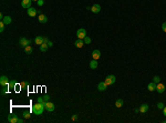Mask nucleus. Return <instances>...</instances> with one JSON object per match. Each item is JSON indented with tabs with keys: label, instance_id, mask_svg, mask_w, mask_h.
Returning <instances> with one entry per match:
<instances>
[{
	"label": "nucleus",
	"instance_id": "nucleus-4",
	"mask_svg": "<svg viewBox=\"0 0 166 123\" xmlns=\"http://www.w3.org/2000/svg\"><path fill=\"white\" fill-rule=\"evenodd\" d=\"M44 108H46V111L52 112V111H54V109H55V105H54L52 102L48 101V102H46V104H44Z\"/></svg>",
	"mask_w": 166,
	"mask_h": 123
},
{
	"label": "nucleus",
	"instance_id": "nucleus-40",
	"mask_svg": "<svg viewBox=\"0 0 166 123\" xmlns=\"http://www.w3.org/2000/svg\"><path fill=\"white\" fill-rule=\"evenodd\" d=\"M22 122H23L22 119H19V120H18V123H22Z\"/></svg>",
	"mask_w": 166,
	"mask_h": 123
},
{
	"label": "nucleus",
	"instance_id": "nucleus-9",
	"mask_svg": "<svg viewBox=\"0 0 166 123\" xmlns=\"http://www.w3.org/2000/svg\"><path fill=\"white\" fill-rule=\"evenodd\" d=\"M91 11H92L93 13H99V12L101 11V6L97 4H93L92 7H91Z\"/></svg>",
	"mask_w": 166,
	"mask_h": 123
},
{
	"label": "nucleus",
	"instance_id": "nucleus-1",
	"mask_svg": "<svg viewBox=\"0 0 166 123\" xmlns=\"http://www.w3.org/2000/svg\"><path fill=\"white\" fill-rule=\"evenodd\" d=\"M44 110H46L44 105L41 103H39V102H37V103L32 107V112H33V114H35V115H41Z\"/></svg>",
	"mask_w": 166,
	"mask_h": 123
},
{
	"label": "nucleus",
	"instance_id": "nucleus-33",
	"mask_svg": "<svg viewBox=\"0 0 166 123\" xmlns=\"http://www.w3.org/2000/svg\"><path fill=\"white\" fill-rule=\"evenodd\" d=\"M37 4H38V6H39V7H41V6H43V4H44V1H43V0H38V1H37Z\"/></svg>",
	"mask_w": 166,
	"mask_h": 123
},
{
	"label": "nucleus",
	"instance_id": "nucleus-12",
	"mask_svg": "<svg viewBox=\"0 0 166 123\" xmlns=\"http://www.w3.org/2000/svg\"><path fill=\"white\" fill-rule=\"evenodd\" d=\"M28 15L30 16V17H35L37 16V9L33 7H30L28 9Z\"/></svg>",
	"mask_w": 166,
	"mask_h": 123
},
{
	"label": "nucleus",
	"instance_id": "nucleus-20",
	"mask_svg": "<svg viewBox=\"0 0 166 123\" xmlns=\"http://www.w3.org/2000/svg\"><path fill=\"white\" fill-rule=\"evenodd\" d=\"M2 21H4V23L6 24V26H7V24H10V23H11V21H12V20H11V17H9V16H6Z\"/></svg>",
	"mask_w": 166,
	"mask_h": 123
},
{
	"label": "nucleus",
	"instance_id": "nucleus-37",
	"mask_svg": "<svg viewBox=\"0 0 166 123\" xmlns=\"http://www.w3.org/2000/svg\"><path fill=\"white\" fill-rule=\"evenodd\" d=\"M77 119V114H73V116H72V120H73V121H75Z\"/></svg>",
	"mask_w": 166,
	"mask_h": 123
},
{
	"label": "nucleus",
	"instance_id": "nucleus-21",
	"mask_svg": "<svg viewBox=\"0 0 166 123\" xmlns=\"http://www.w3.org/2000/svg\"><path fill=\"white\" fill-rule=\"evenodd\" d=\"M123 104H124V102H123L122 99H117V100L115 101V107H116V108H121Z\"/></svg>",
	"mask_w": 166,
	"mask_h": 123
},
{
	"label": "nucleus",
	"instance_id": "nucleus-8",
	"mask_svg": "<svg viewBox=\"0 0 166 123\" xmlns=\"http://www.w3.org/2000/svg\"><path fill=\"white\" fill-rule=\"evenodd\" d=\"M0 84L2 85V87L8 85V84H9V79H8L6 75H2V77L0 78Z\"/></svg>",
	"mask_w": 166,
	"mask_h": 123
},
{
	"label": "nucleus",
	"instance_id": "nucleus-10",
	"mask_svg": "<svg viewBox=\"0 0 166 123\" xmlns=\"http://www.w3.org/2000/svg\"><path fill=\"white\" fill-rule=\"evenodd\" d=\"M106 89H108V84H106L105 82H100V83L97 84V90L101 91V92H102V91H105Z\"/></svg>",
	"mask_w": 166,
	"mask_h": 123
},
{
	"label": "nucleus",
	"instance_id": "nucleus-14",
	"mask_svg": "<svg viewBox=\"0 0 166 123\" xmlns=\"http://www.w3.org/2000/svg\"><path fill=\"white\" fill-rule=\"evenodd\" d=\"M92 57H93V59H95V60L100 59L101 58V51L100 50H93Z\"/></svg>",
	"mask_w": 166,
	"mask_h": 123
},
{
	"label": "nucleus",
	"instance_id": "nucleus-13",
	"mask_svg": "<svg viewBox=\"0 0 166 123\" xmlns=\"http://www.w3.org/2000/svg\"><path fill=\"white\" fill-rule=\"evenodd\" d=\"M84 44L85 43H84V41H83V39H77V41L74 42V46L77 47V48H82Z\"/></svg>",
	"mask_w": 166,
	"mask_h": 123
},
{
	"label": "nucleus",
	"instance_id": "nucleus-6",
	"mask_svg": "<svg viewBox=\"0 0 166 123\" xmlns=\"http://www.w3.org/2000/svg\"><path fill=\"white\" fill-rule=\"evenodd\" d=\"M7 120H8V122L9 123H17L18 122V118H17V115H15V114H9L8 115V118H7Z\"/></svg>",
	"mask_w": 166,
	"mask_h": 123
},
{
	"label": "nucleus",
	"instance_id": "nucleus-2",
	"mask_svg": "<svg viewBox=\"0 0 166 123\" xmlns=\"http://www.w3.org/2000/svg\"><path fill=\"white\" fill-rule=\"evenodd\" d=\"M77 39H84L85 37H86V31H85L84 28H80V29H77Z\"/></svg>",
	"mask_w": 166,
	"mask_h": 123
},
{
	"label": "nucleus",
	"instance_id": "nucleus-18",
	"mask_svg": "<svg viewBox=\"0 0 166 123\" xmlns=\"http://www.w3.org/2000/svg\"><path fill=\"white\" fill-rule=\"evenodd\" d=\"M156 83L155 82H151V83H148V85H147V89H148V91H155L156 90Z\"/></svg>",
	"mask_w": 166,
	"mask_h": 123
},
{
	"label": "nucleus",
	"instance_id": "nucleus-11",
	"mask_svg": "<svg viewBox=\"0 0 166 123\" xmlns=\"http://www.w3.org/2000/svg\"><path fill=\"white\" fill-rule=\"evenodd\" d=\"M156 91L158 93H163L164 91H165V85L163 84V83H157V85H156Z\"/></svg>",
	"mask_w": 166,
	"mask_h": 123
},
{
	"label": "nucleus",
	"instance_id": "nucleus-35",
	"mask_svg": "<svg viewBox=\"0 0 166 123\" xmlns=\"http://www.w3.org/2000/svg\"><path fill=\"white\" fill-rule=\"evenodd\" d=\"M162 29H163V31H164V32H166V22H164L162 24Z\"/></svg>",
	"mask_w": 166,
	"mask_h": 123
},
{
	"label": "nucleus",
	"instance_id": "nucleus-26",
	"mask_svg": "<svg viewBox=\"0 0 166 123\" xmlns=\"http://www.w3.org/2000/svg\"><path fill=\"white\" fill-rule=\"evenodd\" d=\"M153 82H155L156 84H157V83H159V82H161V78H159L158 75L154 77V78H153Z\"/></svg>",
	"mask_w": 166,
	"mask_h": 123
},
{
	"label": "nucleus",
	"instance_id": "nucleus-23",
	"mask_svg": "<svg viewBox=\"0 0 166 123\" xmlns=\"http://www.w3.org/2000/svg\"><path fill=\"white\" fill-rule=\"evenodd\" d=\"M24 51H26V53L30 54V53H32V48H31L30 46H27L26 48H24Z\"/></svg>",
	"mask_w": 166,
	"mask_h": 123
},
{
	"label": "nucleus",
	"instance_id": "nucleus-38",
	"mask_svg": "<svg viewBox=\"0 0 166 123\" xmlns=\"http://www.w3.org/2000/svg\"><path fill=\"white\" fill-rule=\"evenodd\" d=\"M163 113H164V115L166 116V107H164V109H163Z\"/></svg>",
	"mask_w": 166,
	"mask_h": 123
},
{
	"label": "nucleus",
	"instance_id": "nucleus-7",
	"mask_svg": "<svg viewBox=\"0 0 166 123\" xmlns=\"http://www.w3.org/2000/svg\"><path fill=\"white\" fill-rule=\"evenodd\" d=\"M31 2H32V0H22L21 1V7L24 8V9H29L31 7Z\"/></svg>",
	"mask_w": 166,
	"mask_h": 123
},
{
	"label": "nucleus",
	"instance_id": "nucleus-31",
	"mask_svg": "<svg viewBox=\"0 0 166 123\" xmlns=\"http://www.w3.org/2000/svg\"><path fill=\"white\" fill-rule=\"evenodd\" d=\"M15 81L9 82V88H10V89H15Z\"/></svg>",
	"mask_w": 166,
	"mask_h": 123
},
{
	"label": "nucleus",
	"instance_id": "nucleus-28",
	"mask_svg": "<svg viewBox=\"0 0 166 123\" xmlns=\"http://www.w3.org/2000/svg\"><path fill=\"white\" fill-rule=\"evenodd\" d=\"M22 116L23 118H24V119H30V113H29V112H23L22 113Z\"/></svg>",
	"mask_w": 166,
	"mask_h": 123
},
{
	"label": "nucleus",
	"instance_id": "nucleus-17",
	"mask_svg": "<svg viewBox=\"0 0 166 123\" xmlns=\"http://www.w3.org/2000/svg\"><path fill=\"white\" fill-rule=\"evenodd\" d=\"M38 20H39V22H41V23H46V21H48V17H46V15H41L39 16V18H38Z\"/></svg>",
	"mask_w": 166,
	"mask_h": 123
},
{
	"label": "nucleus",
	"instance_id": "nucleus-16",
	"mask_svg": "<svg viewBox=\"0 0 166 123\" xmlns=\"http://www.w3.org/2000/svg\"><path fill=\"white\" fill-rule=\"evenodd\" d=\"M148 104H146V103H144V104H142L141 107H139V112H142V113H145V112H147L148 111Z\"/></svg>",
	"mask_w": 166,
	"mask_h": 123
},
{
	"label": "nucleus",
	"instance_id": "nucleus-34",
	"mask_svg": "<svg viewBox=\"0 0 166 123\" xmlns=\"http://www.w3.org/2000/svg\"><path fill=\"white\" fill-rule=\"evenodd\" d=\"M43 99H44V101H46V102H48V101H49V99H50V96L48 95V94H46V95L44 96H42Z\"/></svg>",
	"mask_w": 166,
	"mask_h": 123
},
{
	"label": "nucleus",
	"instance_id": "nucleus-15",
	"mask_svg": "<svg viewBox=\"0 0 166 123\" xmlns=\"http://www.w3.org/2000/svg\"><path fill=\"white\" fill-rule=\"evenodd\" d=\"M35 44H38V46H41V44L43 43V37H41V36L35 37Z\"/></svg>",
	"mask_w": 166,
	"mask_h": 123
},
{
	"label": "nucleus",
	"instance_id": "nucleus-24",
	"mask_svg": "<svg viewBox=\"0 0 166 123\" xmlns=\"http://www.w3.org/2000/svg\"><path fill=\"white\" fill-rule=\"evenodd\" d=\"M37 102H39V103L43 104V105L46 104V101H44V99H43L42 96H40V98H38V99H37Z\"/></svg>",
	"mask_w": 166,
	"mask_h": 123
},
{
	"label": "nucleus",
	"instance_id": "nucleus-41",
	"mask_svg": "<svg viewBox=\"0 0 166 123\" xmlns=\"http://www.w3.org/2000/svg\"><path fill=\"white\" fill-rule=\"evenodd\" d=\"M32 1H38V0H32Z\"/></svg>",
	"mask_w": 166,
	"mask_h": 123
},
{
	"label": "nucleus",
	"instance_id": "nucleus-19",
	"mask_svg": "<svg viewBox=\"0 0 166 123\" xmlns=\"http://www.w3.org/2000/svg\"><path fill=\"white\" fill-rule=\"evenodd\" d=\"M97 64H99V63H97V60H95V59H93L92 61L90 62V68H91V69H97Z\"/></svg>",
	"mask_w": 166,
	"mask_h": 123
},
{
	"label": "nucleus",
	"instance_id": "nucleus-36",
	"mask_svg": "<svg viewBox=\"0 0 166 123\" xmlns=\"http://www.w3.org/2000/svg\"><path fill=\"white\" fill-rule=\"evenodd\" d=\"M49 42V40H48V38H46V37H43V43H48Z\"/></svg>",
	"mask_w": 166,
	"mask_h": 123
},
{
	"label": "nucleus",
	"instance_id": "nucleus-27",
	"mask_svg": "<svg viewBox=\"0 0 166 123\" xmlns=\"http://www.w3.org/2000/svg\"><path fill=\"white\" fill-rule=\"evenodd\" d=\"M8 89H10L9 88V84L6 85V87H4V89L1 90V94H6V92H8Z\"/></svg>",
	"mask_w": 166,
	"mask_h": 123
},
{
	"label": "nucleus",
	"instance_id": "nucleus-25",
	"mask_svg": "<svg viewBox=\"0 0 166 123\" xmlns=\"http://www.w3.org/2000/svg\"><path fill=\"white\" fill-rule=\"evenodd\" d=\"M83 41H84L85 44H90V43H91V38H89V37L86 36V37L83 39Z\"/></svg>",
	"mask_w": 166,
	"mask_h": 123
},
{
	"label": "nucleus",
	"instance_id": "nucleus-3",
	"mask_svg": "<svg viewBox=\"0 0 166 123\" xmlns=\"http://www.w3.org/2000/svg\"><path fill=\"white\" fill-rule=\"evenodd\" d=\"M115 77L113 75V74H110V75H108V77L105 78V80H104V82L106 83L108 85H111V84H113V83H115Z\"/></svg>",
	"mask_w": 166,
	"mask_h": 123
},
{
	"label": "nucleus",
	"instance_id": "nucleus-22",
	"mask_svg": "<svg viewBox=\"0 0 166 123\" xmlns=\"http://www.w3.org/2000/svg\"><path fill=\"white\" fill-rule=\"evenodd\" d=\"M48 43H42L41 46H40V50L42 51V52H46V49H48Z\"/></svg>",
	"mask_w": 166,
	"mask_h": 123
},
{
	"label": "nucleus",
	"instance_id": "nucleus-32",
	"mask_svg": "<svg viewBox=\"0 0 166 123\" xmlns=\"http://www.w3.org/2000/svg\"><path fill=\"white\" fill-rule=\"evenodd\" d=\"M20 87H21V88H27L28 82H21V83H20Z\"/></svg>",
	"mask_w": 166,
	"mask_h": 123
},
{
	"label": "nucleus",
	"instance_id": "nucleus-30",
	"mask_svg": "<svg viewBox=\"0 0 166 123\" xmlns=\"http://www.w3.org/2000/svg\"><path fill=\"white\" fill-rule=\"evenodd\" d=\"M164 107H165V105H164V103H163V102H158V103H157V108H158L159 110H163V109H164Z\"/></svg>",
	"mask_w": 166,
	"mask_h": 123
},
{
	"label": "nucleus",
	"instance_id": "nucleus-5",
	"mask_svg": "<svg viewBox=\"0 0 166 123\" xmlns=\"http://www.w3.org/2000/svg\"><path fill=\"white\" fill-rule=\"evenodd\" d=\"M30 43H31V41L29 40V39H27V38H21L19 40V44L22 47V48H26V47L29 46Z\"/></svg>",
	"mask_w": 166,
	"mask_h": 123
},
{
	"label": "nucleus",
	"instance_id": "nucleus-29",
	"mask_svg": "<svg viewBox=\"0 0 166 123\" xmlns=\"http://www.w3.org/2000/svg\"><path fill=\"white\" fill-rule=\"evenodd\" d=\"M4 26H6V24L4 23V21H1V22H0V32H4Z\"/></svg>",
	"mask_w": 166,
	"mask_h": 123
},
{
	"label": "nucleus",
	"instance_id": "nucleus-39",
	"mask_svg": "<svg viewBox=\"0 0 166 123\" xmlns=\"http://www.w3.org/2000/svg\"><path fill=\"white\" fill-rule=\"evenodd\" d=\"M48 46H49V47H52V46H53V43H52V41H49V42H48Z\"/></svg>",
	"mask_w": 166,
	"mask_h": 123
}]
</instances>
